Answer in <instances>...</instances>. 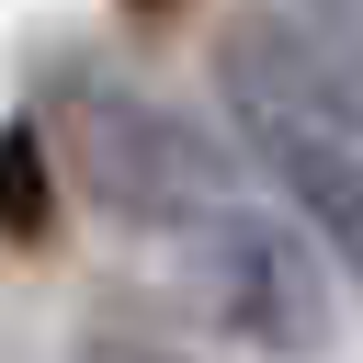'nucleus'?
Masks as SVG:
<instances>
[{"mask_svg":"<svg viewBox=\"0 0 363 363\" xmlns=\"http://www.w3.org/2000/svg\"><path fill=\"white\" fill-rule=\"evenodd\" d=\"M34 125H45L68 193L102 227H125V238H182L193 216H216V204L250 193V159L227 147V125H204L193 102H159L147 79L91 68V57H68L45 79Z\"/></svg>","mask_w":363,"mask_h":363,"instance_id":"obj_2","label":"nucleus"},{"mask_svg":"<svg viewBox=\"0 0 363 363\" xmlns=\"http://www.w3.org/2000/svg\"><path fill=\"white\" fill-rule=\"evenodd\" d=\"M216 113L227 147L284 193V216L329 250L340 284H363V68L306 0H250L216 23Z\"/></svg>","mask_w":363,"mask_h":363,"instance_id":"obj_1","label":"nucleus"},{"mask_svg":"<svg viewBox=\"0 0 363 363\" xmlns=\"http://www.w3.org/2000/svg\"><path fill=\"white\" fill-rule=\"evenodd\" d=\"M68 363H204V352L170 340V329H147V318H79Z\"/></svg>","mask_w":363,"mask_h":363,"instance_id":"obj_5","label":"nucleus"},{"mask_svg":"<svg viewBox=\"0 0 363 363\" xmlns=\"http://www.w3.org/2000/svg\"><path fill=\"white\" fill-rule=\"evenodd\" d=\"M45 227H57V147H45L34 113H11L0 125V238L45 250Z\"/></svg>","mask_w":363,"mask_h":363,"instance_id":"obj_4","label":"nucleus"},{"mask_svg":"<svg viewBox=\"0 0 363 363\" xmlns=\"http://www.w3.org/2000/svg\"><path fill=\"white\" fill-rule=\"evenodd\" d=\"M125 11H136V23H170V11H182V0H125Z\"/></svg>","mask_w":363,"mask_h":363,"instance_id":"obj_6","label":"nucleus"},{"mask_svg":"<svg viewBox=\"0 0 363 363\" xmlns=\"http://www.w3.org/2000/svg\"><path fill=\"white\" fill-rule=\"evenodd\" d=\"M182 261V306L216 329V340H238L250 363H318L329 340H340V272H329V250L284 216V204H216V216H193L182 238H170Z\"/></svg>","mask_w":363,"mask_h":363,"instance_id":"obj_3","label":"nucleus"}]
</instances>
